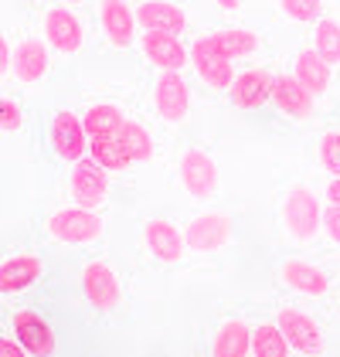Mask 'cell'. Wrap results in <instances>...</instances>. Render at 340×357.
<instances>
[{"label":"cell","instance_id":"5b68a950","mask_svg":"<svg viewBox=\"0 0 340 357\" xmlns=\"http://www.w3.org/2000/svg\"><path fill=\"white\" fill-rule=\"evenodd\" d=\"M276 324L286 333V340H289L293 351H300L303 357H323V333L313 324L310 313H303L296 306H283Z\"/></svg>","mask_w":340,"mask_h":357},{"label":"cell","instance_id":"30bf717a","mask_svg":"<svg viewBox=\"0 0 340 357\" xmlns=\"http://www.w3.org/2000/svg\"><path fill=\"white\" fill-rule=\"evenodd\" d=\"M45 41L61 52V55H75L85 41V28L82 21L68 10V7H52L45 14Z\"/></svg>","mask_w":340,"mask_h":357},{"label":"cell","instance_id":"1f68e13d","mask_svg":"<svg viewBox=\"0 0 340 357\" xmlns=\"http://www.w3.org/2000/svg\"><path fill=\"white\" fill-rule=\"evenodd\" d=\"M21 123H24L21 106H17L14 99H3V106H0V126H3L7 133H17V130H21Z\"/></svg>","mask_w":340,"mask_h":357},{"label":"cell","instance_id":"d6986e66","mask_svg":"<svg viewBox=\"0 0 340 357\" xmlns=\"http://www.w3.org/2000/svg\"><path fill=\"white\" fill-rule=\"evenodd\" d=\"M137 21H140L143 31H167V34H180L187 28V14L177 7V3H167V0H146L137 7Z\"/></svg>","mask_w":340,"mask_h":357},{"label":"cell","instance_id":"f1b7e54d","mask_svg":"<svg viewBox=\"0 0 340 357\" xmlns=\"http://www.w3.org/2000/svg\"><path fill=\"white\" fill-rule=\"evenodd\" d=\"M119 130H123V139H126L133 160H150V157H153V139H150V133H146L143 123H137V119H123Z\"/></svg>","mask_w":340,"mask_h":357},{"label":"cell","instance_id":"8fae6325","mask_svg":"<svg viewBox=\"0 0 340 357\" xmlns=\"http://www.w3.org/2000/svg\"><path fill=\"white\" fill-rule=\"evenodd\" d=\"M153 106L157 112L167 119V123H180L187 109H191V92H187V82L177 75V72H164L157 85H153Z\"/></svg>","mask_w":340,"mask_h":357},{"label":"cell","instance_id":"603a6c76","mask_svg":"<svg viewBox=\"0 0 340 357\" xmlns=\"http://www.w3.org/2000/svg\"><path fill=\"white\" fill-rule=\"evenodd\" d=\"M293 75L307 85L313 96H323V92L330 89V65H327V58L320 55L316 48H307V52H300V55H296Z\"/></svg>","mask_w":340,"mask_h":357},{"label":"cell","instance_id":"44dd1931","mask_svg":"<svg viewBox=\"0 0 340 357\" xmlns=\"http://www.w3.org/2000/svg\"><path fill=\"white\" fill-rule=\"evenodd\" d=\"M252 354V327L242 320H225L215 340H211V357H249Z\"/></svg>","mask_w":340,"mask_h":357},{"label":"cell","instance_id":"277c9868","mask_svg":"<svg viewBox=\"0 0 340 357\" xmlns=\"http://www.w3.org/2000/svg\"><path fill=\"white\" fill-rule=\"evenodd\" d=\"M191 61H194V72L201 75V82L208 89H231L235 68H231V58L225 55V48L215 41V34L198 38L191 45Z\"/></svg>","mask_w":340,"mask_h":357},{"label":"cell","instance_id":"2e32d148","mask_svg":"<svg viewBox=\"0 0 340 357\" xmlns=\"http://www.w3.org/2000/svg\"><path fill=\"white\" fill-rule=\"evenodd\" d=\"M272 102L276 109L293 119H310L313 116V92L296 75H276L272 79Z\"/></svg>","mask_w":340,"mask_h":357},{"label":"cell","instance_id":"d590c367","mask_svg":"<svg viewBox=\"0 0 340 357\" xmlns=\"http://www.w3.org/2000/svg\"><path fill=\"white\" fill-rule=\"evenodd\" d=\"M218 7H225V10H238L242 7V0H215Z\"/></svg>","mask_w":340,"mask_h":357},{"label":"cell","instance_id":"5bb4252c","mask_svg":"<svg viewBox=\"0 0 340 357\" xmlns=\"http://www.w3.org/2000/svg\"><path fill=\"white\" fill-rule=\"evenodd\" d=\"M10 327H14V337L28 347V354H34V357L55 354V333H52V327L34 310H17L14 320H10Z\"/></svg>","mask_w":340,"mask_h":357},{"label":"cell","instance_id":"ac0fdd59","mask_svg":"<svg viewBox=\"0 0 340 357\" xmlns=\"http://www.w3.org/2000/svg\"><path fill=\"white\" fill-rule=\"evenodd\" d=\"M279 279L289 289L303 293V296H323L330 289V275L323 269H316L313 262H303V259H286L279 266Z\"/></svg>","mask_w":340,"mask_h":357},{"label":"cell","instance_id":"7c38bea8","mask_svg":"<svg viewBox=\"0 0 340 357\" xmlns=\"http://www.w3.org/2000/svg\"><path fill=\"white\" fill-rule=\"evenodd\" d=\"M99 21H102V34L109 38V45L126 48L137 38V10L126 0H102L99 3Z\"/></svg>","mask_w":340,"mask_h":357},{"label":"cell","instance_id":"4316f807","mask_svg":"<svg viewBox=\"0 0 340 357\" xmlns=\"http://www.w3.org/2000/svg\"><path fill=\"white\" fill-rule=\"evenodd\" d=\"M215 41L225 48V55L235 61V58H249L258 52V34L245 28H225L215 34Z\"/></svg>","mask_w":340,"mask_h":357},{"label":"cell","instance_id":"ffe728a7","mask_svg":"<svg viewBox=\"0 0 340 357\" xmlns=\"http://www.w3.org/2000/svg\"><path fill=\"white\" fill-rule=\"evenodd\" d=\"M24 85H34L45 79L48 72V41H38V38H28L17 45L14 52V68H10Z\"/></svg>","mask_w":340,"mask_h":357},{"label":"cell","instance_id":"d4e9b609","mask_svg":"<svg viewBox=\"0 0 340 357\" xmlns=\"http://www.w3.org/2000/svg\"><path fill=\"white\" fill-rule=\"evenodd\" d=\"M252 354L255 357H289V340L279 324H258L252 327Z\"/></svg>","mask_w":340,"mask_h":357},{"label":"cell","instance_id":"8992f818","mask_svg":"<svg viewBox=\"0 0 340 357\" xmlns=\"http://www.w3.org/2000/svg\"><path fill=\"white\" fill-rule=\"evenodd\" d=\"M140 52L150 65H157L160 72H180L191 55L184 48V41L177 34H167V31H143L140 38Z\"/></svg>","mask_w":340,"mask_h":357},{"label":"cell","instance_id":"f546056e","mask_svg":"<svg viewBox=\"0 0 340 357\" xmlns=\"http://www.w3.org/2000/svg\"><path fill=\"white\" fill-rule=\"evenodd\" d=\"M276 3L289 21H300V24L320 17V0H276Z\"/></svg>","mask_w":340,"mask_h":357},{"label":"cell","instance_id":"3957f363","mask_svg":"<svg viewBox=\"0 0 340 357\" xmlns=\"http://www.w3.org/2000/svg\"><path fill=\"white\" fill-rule=\"evenodd\" d=\"M184 238H187V248L198 255L222 252L231 242V218L225 211H201L184 225Z\"/></svg>","mask_w":340,"mask_h":357},{"label":"cell","instance_id":"83f0119b","mask_svg":"<svg viewBox=\"0 0 340 357\" xmlns=\"http://www.w3.org/2000/svg\"><path fill=\"white\" fill-rule=\"evenodd\" d=\"M313 45L316 52L327 58V65H337L340 61V24L330 21V17H320L316 21V31H313Z\"/></svg>","mask_w":340,"mask_h":357},{"label":"cell","instance_id":"4dcf8cb0","mask_svg":"<svg viewBox=\"0 0 340 357\" xmlns=\"http://www.w3.org/2000/svg\"><path fill=\"white\" fill-rule=\"evenodd\" d=\"M320 164L334 177H340V133H323L320 137Z\"/></svg>","mask_w":340,"mask_h":357},{"label":"cell","instance_id":"ba28073f","mask_svg":"<svg viewBox=\"0 0 340 357\" xmlns=\"http://www.w3.org/2000/svg\"><path fill=\"white\" fill-rule=\"evenodd\" d=\"M180 184L191 197H211L215 188H218V167L211 160V153L191 146L180 157Z\"/></svg>","mask_w":340,"mask_h":357},{"label":"cell","instance_id":"cb8c5ba5","mask_svg":"<svg viewBox=\"0 0 340 357\" xmlns=\"http://www.w3.org/2000/svg\"><path fill=\"white\" fill-rule=\"evenodd\" d=\"M41 275V259L38 255H14L0 266V289L3 293H21Z\"/></svg>","mask_w":340,"mask_h":357},{"label":"cell","instance_id":"484cf974","mask_svg":"<svg viewBox=\"0 0 340 357\" xmlns=\"http://www.w3.org/2000/svg\"><path fill=\"white\" fill-rule=\"evenodd\" d=\"M82 123H85L88 139H95V137H106V133H116L123 126V112L113 102H102V106H92V109L85 112Z\"/></svg>","mask_w":340,"mask_h":357},{"label":"cell","instance_id":"e575fe53","mask_svg":"<svg viewBox=\"0 0 340 357\" xmlns=\"http://www.w3.org/2000/svg\"><path fill=\"white\" fill-rule=\"evenodd\" d=\"M327 201H330V208H340V177L330 181V188H327Z\"/></svg>","mask_w":340,"mask_h":357},{"label":"cell","instance_id":"7a4b0ae2","mask_svg":"<svg viewBox=\"0 0 340 357\" xmlns=\"http://www.w3.org/2000/svg\"><path fill=\"white\" fill-rule=\"evenodd\" d=\"M48 231L65 245H88L102 235V218L92 208H61L48 218Z\"/></svg>","mask_w":340,"mask_h":357},{"label":"cell","instance_id":"9a60e30c","mask_svg":"<svg viewBox=\"0 0 340 357\" xmlns=\"http://www.w3.org/2000/svg\"><path fill=\"white\" fill-rule=\"evenodd\" d=\"M82 286L95 310H113L119 303V275L113 273L109 262H88L82 273Z\"/></svg>","mask_w":340,"mask_h":357},{"label":"cell","instance_id":"6da1fadb","mask_svg":"<svg viewBox=\"0 0 340 357\" xmlns=\"http://www.w3.org/2000/svg\"><path fill=\"white\" fill-rule=\"evenodd\" d=\"M283 225L296 242H310L323 228V211L310 188H293L283 201Z\"/></svg>","mask_w":340,"mask_h":357},{"label":"cell","instance_id":"7402d4cb","mask_svg":"<svg viewBox=\"0 0 340 357\" xmlns=\"http://www.w3.org/2000/svg\"><path fill=\"white\" fill-rule=\"evenodd\" d=\"M88 153H92L95 164L106 167V170H126V167L133 164V153H130V146L123 139V130L88 139Z\"/></svg>","mask_w":340,"mask_h":357},{"label":"cell","instance_id":"4fadbf2b","mask_svg":"<svg viewBox=\"0 0 340 357\" xmlns=\"http://www.w3.org/2000/svg\"><path fill=\"white\" fill-rule=\"evenodd\" d=\"M143 238H146V248L153 252V259H157V262H167V266L170 262H180V255H184V248H187L184 231H180L173 221H164V218L146 221Z\"/></svg>","mask_w":340,"mask_h":357},{"label":"cell","instance_id":"8d00e7d4","mask_svg":"<svg viewBox=\"0 0 340 357\" xmlns=\"http://www.w3.org/2000/svg\"><path fill=\"white\" fill-rule=\"evenodd\" d=\"M68 3H82V0H68Z\"/></svg>","mask_w":340,"mask_h":357},{"label":"cell","instance_id":"e0dca14e","mask_svg":"<svg viewBox=\"0 0 340 357\" xmlns=\"http://www.w3.org/2000/svg\"><path fill=\"white\" fill-rule=\"evenodd\" d=\"M265 99H272V72L265 68H249L238 72L231 82V102L238 109H258Z\"/></svg>","mask_w":340,"mask_h":357},{"label":"cell","instance_id":"52a82bcc","mask_svg":"<svg viewBox=\"0 0 340 357\" xmlns=\"http://www.w3.org/2000/svg\"><path fill=\"white\" fill-rule=\"evenodd\" d=\"M52 146H55V153L61 160H72V164L85 160V153H88V133H85V123L75 112H68V109L55 112V119H52Z\"/></svg>","mask_w":340,"mask_h":357},{"label":"cell","instance_id":"9c48e42d","mask_svg":"<svg viewBox=\"0 0 340 357\" xmlns=\"http://www.w3.org/2000/svg\"><path fill=\"white\" fill-rule=\"evenodd\" d=\"M72 197L79 208H99L109 197V177L106 167H99L95 160H79L72 167Z\"/></svg>","mask_w":340,"mask_h":357},{"label":"cell","instance_id":"d6a6232c","mask_svg":"<svg viewBox=\"0 0 340 357\" xmlns=\"http://www.w3.org/2000/svg\"><path fill=\"white\" fill-rule=\"evenodd\" d=\"M323 231H327L330 242L340 245V208H327V215H323Z\"/></svg>","mask_w":340,"mask_h":357},{"label":"cell","instance_id":"836d02e7","mask_svg":"<svg viewBox=\"0 0 340 357\" xmlns=\"http://www.w3.org/2000/svg\"><path fill=\"white\" fill-rule=\"evenodd\" d=\"M0 357H28V347L17 337H3L0 340Z\"/></svg>","mask_w":340,"mask_h":357}]
</instances>
